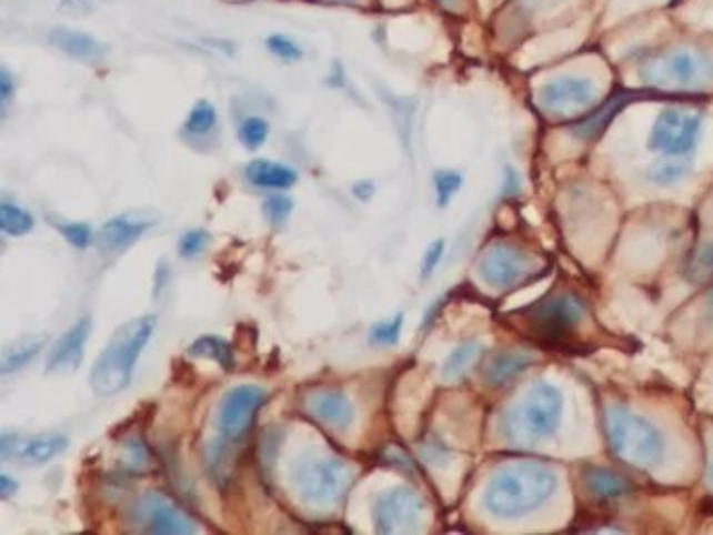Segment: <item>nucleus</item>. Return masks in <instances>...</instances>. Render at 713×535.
Instances as JSON below:
<instances>
[{
	"mask_svg": "<svg viewBox=\"0 0 713 535\" xmlns=\"http://www.w3.org/2000/svg\"><path fill=\"white\" fill-rule=\"evenodd\" d=\"M267 47L270 53L283 59V61H300L303 57L298 42L289 37H283V34H272L267 40Z\"/></svg>",
	"mask_w": 713,
	"mask_h": 535,
	"instance_id": "32",
	"label": "nucleus"
},
{
	"mask_svg": "<svg viewBox=\"0 0 713 535\" xmlns=\"http://www.w3.org/2000/svg\"><path fill=\"white\" fill-rule=\"evenodd\" d=\"M155 331V316H141L122 324L97 357L90 371V385L97 395H116L130 385L144 345Z\"/></svg>",
	"mask_w": 713,
	"mask_h": 535,
	"instance_id": "2",
	"label": "nucleus"
},
{
	"mask_svg": "<svg viewBox=\"0 0 713 535\" xmlns=\"http://www.w3.org/2000/svg\"><path fill=\"white\" fill-rule=\"evenodd\" d=\"M482 352V343H478V341H466L463 345H459V347L446 357L444 369H442V375H444L446 381H459V378L466 375L469 369L480 360Z\"/></svg>",
	"mask_w": 713,
	"mask_h": 535,
	"instance_id": "24",
	"label": "nucleus"
},
{
	"mask_svg": "<svg viewBox=\"0 0 713 535\" xmlns=\"http://www.w3.org/2000/svg\"><path fill=\"white\" fill-rule=\"evenodd\" d=\"M534 362L535 357L525 352H500L488 364L485 381L494 387H502L509 381H515L521 373H525Z\"/></svg>",
	"mask_w": 713,
	"mask_h": 535,
	"instance_id": "19",
	"label": "nucleus"
},
{
	"mask_svg": "<svg viewBox=\"0 0 713 535\" xmlns=\"http://www.w3.org/2000/svg\"><path fill=\"white\" fill-rule=\"evenodd\" d=\"M584 316V305L570 293L554 295L528 312V322L535 333L544 340H561L575 329Z\"/></svg>",
	"mask_w": 713,
	"mask_h": 535,
	"instance_id": "11",
	"label": "nucleus"
},
{
	"mask_svg": "<svg viewBox=\"0 0 713 535\" xmlns=\"http://www.w3.org/2000/svg\"><path fill=\"white\" fill-rule=\"evenodd\" d=\"M90 326H92L90 319H82L59 337L47 360L49 373H72L80 366L87 341H89Z\"/></svg>",
	"mask_w": 713,
	"mask_h": 535,
	"instance_id": "15",
	"label": "nucleus"
},
{
	"mask_svg": "<svg viewBox=\"0 0 713 535\" xmlns=\"http://www.w3.org/2000/svg\"><path fill=\"white\" fill-rule=\"evenodd\" d=\"M70 446L66 435H42L37 440L19 442L18 456L19 461L28 464H42L53 461L66 447Z\"/></svg>",
	"mask_w": 713,
	"mask_h": 535,
	"instance_id": "21",
	"label": "nucleus"
},
{
	"mask_svg": "<svg viewBox=\"0 0 713 535\" xmlns=\"http://www.w3.org/2000/svg\"><path fill=\"white\" fill-rule=\"evenodd\" d=\"M425 499L412 487L398 485L383 492L375 502L376 534L392 535L416 532L425 518Z\"/></svg>",
	"mask_w": 713,
	"mask_h": 535,
	"instance_id": "8",
	"label": "nucleus"
},
{
	"mask_svg": "<svg viewBox=\"0 0 713 535\" xmlns=\"http://www.w3.org/2000/svg\"><path fill=\"white\" fill-rule=\"evenodd\" d=\"M606 440L611 450L627 464L646 468L660 463L663 440L646 418L624 408L606 412Z\"/></svg>",
	"mask_w": 713,
	"mask_h": 535,
	"instance_id": "5",
	"label": "nucleus"
},
{
	"mask_svg": "<svg viewBox=\"0 0 713 535\" xmlns=\"http://www.w3.org/2000/svg\"><path fill=\"white\" fill-rule=\"evenodd\" d=\"M444 250H446L444 241H435V243H431V245H429L428 251H425V255H423V266H421L423 268V270H421L423 279L431 276V274H433V270L440 266V262H442V258H444Z\"/></svg>",
	"mask_w": 713,
	"mask_h": 535,
	"instance_id": "37",
	"label": "nucleus"
},
{
	"mask_svg": "<svg viewBox=\"0 0 713 535\" xmlns=\"http://www.w3.org/2000/svg\"><path fill=\"white\" fill-rule=\"evenodd\" d=\"M268 132H270V125H268L267 120L258 118V115H251V118H245L239 125V141L245 149L255 151V149H260L262 144L267 143Z\"/></svg>",
	"mask_w": 713,
	"mask_h": 535,
	"instance_id": "28",
	"label": "nucleus"
},
{
	"mask_svg": "<svg viewBox=\"0 0 713 535\" xmlns=\"http://www.w3.org/2000/svg\"><path fill=\"white\" fill-rule=\"evenodd\" d=\"M218 125V113H215L214 105L210 101H199L195 108L191 109L187 122H184V134L187 137H208L210 132H214Z\"/></svg>",
	"mask_w": 713,
	"mask_h": 535,
	"instance_id": "26",
	"label": "nucleus"
},
{
	"mask_svg": "<svg viewBox=\"0 0 713 535\" xmlns=\"http://www.w3.org/2000/svg\"><path fill=\"white\" fill-rule=\"evenodd\" d=\"M563 412V395L551 383H535L513 408L502 414L500 433L515 446H534L551 437Z\"/></svg>",
	"mask_w": 713,
	"mask_h": 535,
	"instance_id": "3",
	"label": "nucleus"
},
{
	"mask_svg": "<svg viewBox=\"0 0 713 535\" xmlns=\"http://www.w3.org/2000/svg\"><path fill=\"white\" fill-rule=\"evenodd\" d=\"M641 78L655 89H699L713 80V59L695 49H676L649 59L642 65Z\"/></svg>",
	"mask_w": 713,
	"mask_h": 535,
	"instance_id": "6",
	"label": "nucleus"
},
{
	"mask_svg": "<svg viewBox=\"0 0 713 535\" xmlns=\"http://www.w3.org/2000/svg\"><path fill=\"white\" fill-rule=\"evenodd\" d=\"M205 464L208 473L218 485L231 483L232 477V444L222 437H215L214 442L205 450Z\"/></svg>",
	"mask_w": 713,
	"mask_h": 535,
	"instance_id": "23",
	"label": "nucleus"
},
{
	"mask_svg": "<svg viewBox=\"0 0 713 535\" xmlns=\"http://www.w3.org/2000/svg\"><path fill=\"white\" fill-rule=\"evenodd\" d=\"M684 174H686V165L670 161V163L655 165L653 172H651V179L660 182V184H672V182H677V180L682 179Z\"/></svg>",
	"mask_w": 713,
	"mask_h": 535,
	"instance_id": "36",
	"label": "nucleus"
},
{
	"mask_svg": "<svg viewBox=\"0 0 713 535\" xmlns=\"http://www.w3.org/2000/svg\"><path fill=\"white\" fill-rule=\"evenodd\" d=\"M584 485L592 498L603 502H615L630 494V483L625 482L622 475L601 466H594L584 473Z\"/></svg>",
	"mask_w": 713,
	"mask_h": 535,
	"instance_id": "20",
	"label": "nucleus"
},
{
	"mask_svg": "<svg viewBox=\"0 0 713 535\" xmlns=\"http://www.w3.org/2000/svg\"><path fill=\"white\" fill-rule=\"evenodd\" d=\"M699 134L701 115L682 109H665L657 115L651 130V149L667 158H682L693 151Z\"/></svg>",
	"mask_w": 713,
	"mask_h": 535,
	"instance_id": "9",
	"label": "nucleus"
},
{
	"mask_svg": "<svg viewBox=\"0 0 713 535\" xmlns=\"http://www.w3.org/2000/svg\"><path fill=\"white\" fill-rule=\"evenodd\" d=\"M34 229V218L30 212L21 210L18 205H11L4 201L0 205V231L9 236H23Z\"/></svg>",
	"mask_w": 713,
	"mask_h": 535,
	"instance_id": "27",
	"label": "nucleus"
},
{
	"mask_svg": "<svg viewBox=\"0 0 713 535\" xmlns=\"http://www.w3.org/2000/svg\"><path fill=\"white\" fill-rule=\"evenodd\" d=\"M11 94H13V78L7 70H2L0 72V99H2L4 108H7L9 99H11Z\"/></svg>",
	"mask_w": 713,
	"mask_h": 535,
	"instance_id": "38",
	"label": "nucleus"
},
{
	"mask_svg": "<svg viewBox=\"0 0 713 535\" xmlns=\"http://www.w3.org/2000/svg\"><path fill=\"white\" fill-rule=\"evenodd\" d=\"M561 2H565V0H525V4H528L530 9H535V11L554 9V7H559Z\"/></svg>",
	"mask_w": 713,
	"mask_h": 535,
	"instance_id": "40",
	"label": "nucleus"
},
{
	"mask_svg": "<svg viewBox=\"0 0 713 535\" xmlns=\"http://www.w3.org/2000/svg\"><path fill=\"white\" fill-rule=\"evenodd\" d=\"M13 492H18V482H13L9 475H0V498H11Z\"/></svg>",
	"mask_w": 713,
	"mask_h": 535,
	"instance_id": "39",
	"label": "nucleus"
},
{
	"mask_svg": "<svg viewBox=\"0 0 713 535\" xmlns=\"http://www.w3.org/2000/svg\"><path fill=\"white\" fill-rule=\"evenodd\" d=\"M208 245H210V234L195 229V231L184 232V234L180 236L179 253L182 258L191 260V258H197L199 253H203Z\"/></svg>",
	"mask_w": 713,
	"mask_h": 535,
	"instance_id": "33",
	"label": "nucleus"
},
{
	"mask_svg": "<svg viewBox=\"0 0 713 535\" xmlns=\"http://www.w3.org/2000/svg\"><path fill=\"white\" fill-rule=\"evenodd\" d=\"M689 274L693 281L705 283L713 279V241L703 243L699 250L695 251L691 264H689Z\"/></svg>",
	"mask_w": 713,
	"mask_h": 535,
	"instance_id": "29",
	"label": "nucleus"
},
{
	"mask_svg": "<svg viewBox=\"0 0 713 535\" xmlns=\"http://www.w3.org/2000/svg\"><path fill=\"white\" fill-rule=\"evenodd\" d=\"M305 408L321 425L345 431L354 423V406L350 397L338 390H319L305 397Z\"/></svg>",
	"mask_w": 713,
	"mask_h": 535,
	"instance_id": "14",
	"label": "nucleus"
},
{
	"mask_svg": "<svg viewBox=\"0 0 713 535\" xmlns=\"http://www.w3.org/2000/svg\"><path fill=\"white\" fill-rule=\"evenodd\" d=\"M442 2H454V0H442Z\"/></svg>",
	"mask_w": 713,
	"mask_h": 535,
	"instance_id": "43",
	"label": "nucleus"
},
{
	"mask_svg": "<svg viewBox=\"0 0 713 535\" xmlns=\"http://www.w3.org/2000/svg\"><path fill=\"white\" fill-rule=\"evenodd\" d=\"M352 482V468L338 456L308 454L291 468V487L305 508L329 513L345 496Z\"/></svg>",
	"mask_w": 713,
	"mask_h": 535,
	"instance_id": "4",
	"label": "nucleus"
},
{
	"mask_svg": "<svg viewBox=\"0 0 713 535\" xmlns=\"http://www.w3.org/2000/svg\"><path fill=\"white\" fill-rule=\"evenodd\" d=\"M245 179L258 189L285 191L298 182L295 170L277 161L255 160L245 165Z\"/></svg>",
	"mask_w": 713,
	"mask_h": 535,
	"instance_id": "18",
	"label": "nucleus"
},
{
	"mask_svg": "<svg viewBox=\"0 0 713 535\" xmlns=\"http://www.w3.org/2000/svg\"><path fill=\"white\" fill-rule=\"evenodd\" d=\"M707 310H710V319H712V322H713V293H712V297H710V304H707Z\"/></svg>",
	"mask_w": 713,
	"mask_h": 535,
	"instance_id": "42",
	"label": "nucleus"
},
{
	"mask_svg": "<svg viewBox=\"0 0 713 535\" xmlns=\"http://www.w3.org/2000/svg\"><path fill=\"white\" fill-rule=\"evenodd\" d=\"M433 182H435L438 203L444 208V205L450 203V199L461 191L463 176H461L459 172H452V170H440V172L433 176Z\"/></svg>",
	"mask_w": 713,
	"mask_h": 535,
	"instance_id": "30",
	"label": "nucleus"
},
{
	"mask_svg": "<svg viewBox=\"0 0 713 535\" xmlns=\"http://www.w3.org/2000/svg\"><path fill=\"white\" fill-rule=\"evenodd\" d=\"M293 210V201L285 195L268 196L264 203V212L272 224H283Z\"/></svg>",
	"mask_w": 713,
	"mask_h": 535,
	"instance_id": "34",
	"label": "nucleus"
},
{
	"mask_svg": "<svg viewBox=\"0 0 713 535\" xmlns=\"http://www.w3.org/2000/svg\"><path fill=\"white\" fill-rule=\"evenodd\" d=\"M49 40L61 53L78 59V61H87V63L99 61L108 51L106 44L99 42L89 32H80V30H72V28H54L53 32L49 34Z\"/></svg>",
	"mask_w": 713,
	"mask_h": 535,
	"instance_id": "17",
	"label": "nucleus"
},
{
	"mask_svg": "<svg viewBox=\"0 0 713 535\" xmlns=\"http://www.w3.org/2000/svg\"><path fill=\"white\" fill-rule=\"evenodd\" d=\"M189 354L193 357H208L215 364H220L224 371H231L232 364H234L231 345L214 335H205V337L193 341L189 347Z\"/></svg>",
	"mask_w": 713,
	"mask_h": 535,
	"instance_id": "25",
	"label": "nucleus"
},
{
	"mask_svg": "<svg viewBox=\"0 0 713 535\" xmlns=\"http://www.w3.org/2000/svg\"><path fill=\"white\" fill-rule=\"evenodd\" d=\"M155 222L139 215H116L103 224L99 232V248L106 251L128 250L137 243L144 232L149 231Z\"/></svg>",
	"mask_w": 713,
	"mask_h": 535,
	"instance_id": "16",
	"label": "nucleus"
},
{
	"mask_svg": "<svg viewBox=\"0 0 713 535\" xmlns=\"http://www.w3.org/2000/svg\"><path fill=\"white\" fill-rule=\"evenodd\" d=\"M137 518L144 529L160 535L195 534V523L161 494H147L137 504Z\"/></svg>",
	"mask_w": 713,
	"mask_h": 535,
	"instance_id": "13",
	"label": "nucleus"
},
{
	"mask_svg": "<svg viewBox=\"0 0 713 535\" xmlns=\"http://www.w3.org/2000/svg\"><path fill=\"white\" fill-rule=\"evenodd\" d=\"M42 347H44V337H23L11 343L9 347H4L0 357V373L11 375L19 369H23L32 357L38 356Z\"/></svg>",
	"mask_w": 713,
	"mask_h": 535,
	"instance_id": "22",
	"label": "nucleus"
},
{
	"mask_svg": "<svg viewBox=\"0 0 713 535\" xmlns=\"http://www.w3.org/2000/svg\"><path fill=\"white\" fill-rule=\"evenodd\" d=\"M61 232H63V236L72 243L73 248H78V250H87L90 241H92V231H90L89 224H82V222H78V224H66V226H61Z\"/></svg>",
	"mask_w": 713,
	"mask_h": 535,
	"instance_id": "35",
	"label": "nucleus"
},
{
	"mask_svg": "<svg viewBox=\"0 0 713 535\" xmlns=\"http://www.w3.org/2000/svg\"><path fill=\"white\" fill-rule=\"evenodd\" d=\"M556 489V475L540 463H519L499 471L483 489L490 515L518 518L540 508Z\"/></svg>",
	"mask_w": 713,
	"mask_h": 535,
	"instance_id": "1",
	"label": "nucleus"
},
{
	"mask_svg": "<svg viewBox=\"0 0 713 535\" xmlns=\"http://www.w3.org/2000/svg\"><path fill=\"white\" fill-rule=\"evenodd\" d=\"M402 326H404V316L402 314H395L392 321L376 322L373 331H371V341L375 345H393L400 340Z\"/></svg>",
	"mask_w": 713,
	"mask_h": 535,
	"instance_id": "31",
	"label": "nucleus"
},
{
	"mask_svg": "<svg viewBox=\"0 0 713 535\" xmlns=\"http://www.w3.org/2000/svg\"><path fill=\"white\" fill-rule=\"evenodd\" d=\"M480 276L483 283L496 289L519 285L540 270L534 255L506 243H496L485 251L480 260Z\"/></svg>",
	"mask_w": 713,
	"mask_h": 535,
	"instance_id": "10",
	"label": "nucleus"
},
{
	"mask_svg": "<svg viewBox=\"0 0 713 535\" xmlns=\"http://www.w3.org/2000/svg\"><path fill=\"white\" fill-rule=\"evenodd\" d=\"M596 97V87L586 78H556L538 92V105L553 118H571L590 108Z\"/></svg>",
	"mask_w": 713,
	"mask_h": 535,
	"instance_id": "12",
	"label": "nucleus"
},
{
	"mask_svg": "<svg viewBox=\"0 0 713 535\" xmlns=\"http://www.w3.org/2000/svg\"><path fill=\"white\" fill-rule=\"evenodd\" d=\"M267 390L258 385H239L224 393L215 418L218 437L227 440L232 446L241 444L248 437L258 412L267 404Z\"/></svg>",
	"mask_w": 713,
	"mask_h": 535,
	"instance_id": "7",
	"label": "nucleus"
},
{
	"mask_svg": "<svg viewBox=\"0 0 713 535\" xmlns=\"http://www.w3.org/2000/svg\"><path fill=\"white\" fill-rule=\"evenodd\" d=\"M707 482L712 483L713 485V461L712 464H710V471H707Z\"/></svg>",
	"mask_w": 713,
	"mask_h": 535,
	"instance_id": "41",
	"label": "nucleus"
}]
</instances>
